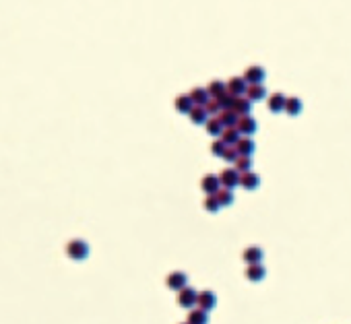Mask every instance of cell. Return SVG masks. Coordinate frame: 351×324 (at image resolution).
Segmentation results:
<instances>
[{
	"mask_svg": "<svg viewBox=\"0 0 351 324\" xmlns=\"http://www.w3.org/2000/svg\"><path fill=\"white\" fill-rule=\"evenodd\" d=\"M67 256L71 258V261H85V258L89 256V244L83 242V240H71L67 244Z\"/></svg>",
	"mask_w": 351,
	"mask_h": 324,
	"instance_id": "6da1fadb",
	"label": "cell"
},
{
	"mask_svg": "<svg viewBox=\"0 0 351 324\" xmlns=\"http://www.w3.org/2000/svg\"><path fill=\"white\" fill-rule=\"evenodd\" d=\"M240 172L236 170V168H226L221 174H219V180H221V186L223 188H236V186H240Z\"/></svg>",
	"mask_w": 351,
	"mask_h": 324,
	"instance_id": "7a4b0ae2",
	"label": "cell"
},
{
	"mask_svg": "<svg viewBox=\"0 0 351 324\" xmlns=\"http://www.w3.org/2000/svg\"><path fill=\"white\" fill-rule=\"evenodd\" d=\"M197 298H199V294L193 289V287H184V289H180L178 291V306H182V308H193V306H197Z\"/></svg>",
	"mask_w": 351,
	"mask_h": 324,
	"instance_id": "3957f363",
	"label": "cell"
},
{
	"mask_svg": "<svg viewBox=\"0 0 351 324\" xmlns=\"http://www.w3.org/2000/svg\"><path fill=\"white\" fill-rule=\"evenodd\" d=\"M238 131H240V135L242 137H252L254 133H257V128H259V124H257V120H254L250 114H246V116H240V120H238Z\"/></svg>",
	"mask_w": 351,
	"mask_h": 324,
	"instance_id": "277c9868",
	"label": "cell"
},
{
	"mask_svg": "<svg viewBox=\"0 0 351 324\" xmlns=\"http://www.w3.org/2000/svg\"><path fill=\"white\" fill-rule=\"evenodd\" d=\"M186 283H188V275H186V273H182V271H174V273H170V275H168V279H166V285H168L170 289H174V291L184 289V287H186Z\"/></svg>",
	"mask_w": 351,
	"mask_h": 324,
	"instance_id": "5b68a950",
	"label": "cell"
},
{
	"mask_svg": "<svg viewBox=\"0 0 351 324\" xmlns=\"http://www.w3.org/2000/svg\"><path fill=\"white\" fill-rule=\"evenodd\" d=\"M246 279L248 281H252V283H259V281H263L265 279V275H267V269L261 265V263H254V265H248L246 267Z\"/></svg>",
	"mask_w": 351,
	"mask_h": 324,
	"instance_id": "8992f818",
	"label": "cell"
},
{
	"mask_svg": "<svg viewBox=\"0 0 351 324\" xmlns=\"http://www.w3.org/2000/svg\"><path fill=\"white\" fill-rule=\"evenodd\" d=\"M246 97L250 102H261V100H265V95H267V89H265V85L263 83H248V89H246V93H244Z\"/></svg>",
	"mask_w": 351,
	"mask_h": 324,
	"instance_id": "52a82bcc",
	"label": "cell"
},
{
	"mask_svg": "<svg viewBox=\"0 0 351 324\" xmlns=\"http://www.w3.org/2000/svg\"><path fill=\"white\" fill-rule=\"evenodd\" d=\"M201 188H203L207 194H217L219 188H221V180H219V176H215V174H207V176H203V180H201Z\"/></svg>",
	"mask_w": 351,
	"mask_h": 324,
	"instance_id": "ba28073f",
	"label": "cell"
},
{
	"mask_svg": "<svg viewBox=\"0 0 351 324\" xmlns=\"http://www.w3.org/2000/svg\"><path fill=\"white\" fill-rule=\"evenodd\" d=\"M197 306L207 310V312H211L217 306V296L213 294V291H201L199 298H197Z\"/></svg>",
	"mask_w": 351,
	"mask_h": 324,
	"instance_id": "9c48e42d",
	"label": "cell"
},
{
	"mask_svg": "<svg viewBox=\"0 0 351 324\" xmlns=\"http://www.w3.org/2000/svg\"><path fill=\"white\" fill-rule=\"evenodd\" d=\"M240 186L246 188V190H257L261 186V176L259 174H254L252 170L250 172H244L240 176Z\"/></svg>",
	"mask_w": 351,
	"mask_h": 324,
	"instance_id": "30bf717a",
	"label": "cell"
},
{
	"mask_svg": "<svg viewBox=\"0 0 351 324\" xmlns=\"http://www.w3.org/2000/svg\"><path fill=\"white\" fill-rule=\"evenodd\" d=\"M285 102H287V97L283 93H271L269 100H267V106L273 114H279V112L285 110Z\"/></svg>",
	"mask_w": 351,
	"mask_h": 324,
	"instance_id": "8fae6325",
	"label": "cell"
},
{
	"mask_svg": "<svg viewBox=\"0 0 351 324\" xmlns=\"http://www.w3.org/2000/svg\"><path fill=\"white\" fill-rule=\"evenodd\" d=\"M246 89H248V83H246L244 77H232V79L228 81V91H230L232 95H236V97L244 95Z\"/></svg>",
	"mask_w": 351,
	"mask_h": 324,
	"instance_id": "7c38bea8",
	"label": "cell"
},
{
	"mask_svg": "<svg viewBox=\"0 0 351 324\" xmlns=\"http://www.w3.org/2000/svg\"><path fill=\"white\" fill-rule=\"evenodd\" d=\"M219 139L226 143V145H236L242 139V135L238 131V126H228V128H223V133L219 135Z\"/></svg>",
	"mask_w": 351,
	"mask_h": 324,
	"instance_id": "4fadbf2b",
	"label": "cell"
},
{
	"mask_svg": "<svg viewBox=\"0 0 351 324\" xmlns=\"http://www.w3.org/2000/svg\"><path fill=\"white\" fill-rule=\"evenodd\" d=\"M232 110H234L238 116H246V114H250V110H252V102L248 100L246 95H240V97H236V100H234Z\"/></svg>",
	"mask_w": 351,
	"mask_h": 324,
	"instance_id": "5bb4252c",
	"label": "cell"
},
{
	"mask_svg": "<svg viewBox=\"0 0 351 324\" xmlns=\"http://www.w3.org/2000/svg\"><path fill=\"white\" fill-rule=\"evenodd\" d=\"M246 83H263L265 81V69L263 67H248L244 73Z\"/></svg>",
	"mask_w": 351,
	"mask_h": 324,
	"instance_id": "9a60e30c",
	"label": "cell"
},
{
	"mask_svg": "<svg viewBox=\"0 0 351 324\" xmlns=\"http://www.w3.org/2000/svg\"><path fill=\"white\" fill-rule=\"evenodd\" d=\"M207 320H209V316H207V310H203V308H190V312H188V324H207Z\"/></svg>",
	"mask_w": 351,
	"mask_h": 324,
	"instance_id": "2e32d148",
	"label": "cell"
},
{
	"mask_svg": "<svg viewBox=\"0 0 351 324\" xmlns=\"http://www.w3.org/2000/svg\"><path fill=\"white\" fill-rule=\"evenodd\" d=\"M242 258H244V261H246V265H254V263H261V261H263V250H261L259 246H250V248H246V250H244Z\"/></svg>",
	"mask_w": 351,
	"mask_h": 324,
	"instance_id": "e0dca14e",
	"label": "cell"
},
{
	"mask_svg": "<svg viewBox=\"0 0 351 324\" xmlns=\"http://www.w3.org/2000/svg\"><path fill=\"white\" fill-rule=\"evenodd\" d=\"M188 118L193 120V124H205L209 120V112L205 106H195L193 110L188 112Z\"/></svg>",
	"mask_w": 351,
	"mask_h": 324,
	"instance_id": "ac0fdd59",
	"label": "cell"
},
{
	"mask_svg": "<svg viewBox=\"0 0 351 324\" xmlns=\"http://www.w3.org/2000/svg\"><path fill=\"white\" fill-rule=\"evenodd\" d=\"M190 97H193L195 106H205V104L211 100V95H209V89H207V87H195L193 91H190Z\"/></svg>",
	"mask_w": 351,
	"mask_h": 324,
	"instance_id": "d6986e66",
	"label": "cell"
},
{
	"mask_svg": "<svg viewBox=\"0 0 351 324\" xmlns=\"http://www.w3.org/2000/svg\"><path fill=\"white\" fill-rule=\"evenodd\" d=\"M193 108H195V102H193V97H190V93H188V95H178V97H176V110H178L180 114H188Z\"/></svg>",
	"mask_w": 351,
	"mask_h": 324,
	"instance_id": "ffe728a7",
	"label": "cell"
},
{
	"mask_svg": "<svg viewBox=\"0 0 351 324\" xmlns=\"http://www.w3.org/2000/svg\"><path fill=\"white\" fill-rule=\"evenodd\" d=\"M217 118L221 120L223 128H228V126H236V124H238V120H240V116H238L234 110H221V112L217 114Z\"/></svg>",
	"mask_w": 351,
	"mask_h": 324,
	"instance_id": "44dd1931",
	"label": "cell"
},
{
	"mask_svg": "<svg viewBox=\"0 0 351 324\" xmlns=\"http://www.w3.org/2000/svg\"><path fill=\"white\" fill-rule=\"evenodd\" d=\"M236 147H238L240 155H250V157H252L254 151H257V145H254V141H252L250 137H242V139L236 143Z\"/></svg>",
	"mask_w": 351,
	"mask_h": 324,
	"instance_id": "7402d4cb",
	"label": "cell"
},
{
	"mask_svg": "<svg viewBox=\"0 0 351 324\" xmlns=\"http://www.w3.org/2000/svg\"><path fill=\"white\" fill-rule=\"evenodd\" d=\"M205 128H207V133L213 135V137H219L223 133V124L217 116H209V120L205 122Z\"/></svg>",
	"mask_w": 351,
	"mask_h": 324,
	"instance_id": "603a6c76",
	"label": "cell"
},
{
	"mask_svg": "<svg viewBox=\"0 0 351 324\" xmlns=\"http://www.w3.org/2000/svg\"><path fill=\"white\" fill-rule=\"evenodd\" d=\"M217 199H219V203H221V207H230L232 203H234V190L232 188H219V192H217Z\"/></svg>",
	"mask_w": 351,
	"mask_h": 324,
	"instance_id": "cb8c5ba5",
	"label": "cell"
},
{
	"mask_svg": "<svg viewBox=\"0 0 351 324\" xmlns=\"http://www.w3.org/2000/svg\"><path fill=\"white\" fill-rule=\"evenodd\" d=\"M285 114H290V116H298L302 112V102L298 100V97H287V102H285Z\"/></svg>",
	"mask_w": 351,
	"mask_h": 324,
	"instance_id": "d4e9b609",
	"label": "cell"
},
{
	"mask_svg": "<svg viewBox=\"0 0 351 324\" xmlns=\"http://www.w3.org/2000/svg\"><path fill=\"white\" fill-rule=\"evenodd\" d=\"M209 89V95L211 97H221L223 93H228V83H223V81H211L207 85Z\"/></svg>",
	"mask_w": 351,
	"mask_h": 324,
	"instance_id": "484cf974",
	"label": "cell"
},
{
	"mask_svg": "<svg viewBox=\"0 0 351 324\" xmlns=\"http://www.w3.org/2000/svg\"><path fill=\"white\" fill-rule=\"evenodd\" d=\"M252 157L250 155H240L238 159H236V164H234V168L240 172V174H244V172H250L252 170Z\"/></svg>",
	"mask_w": 351,
	"mask_h": 324,
	"instance_id": "4316f807",
	"label": "cell"
},
{
	"mask_svg": "<svg viewBox=\"0 0 351 324\" xmlns=\"http://www.w3.org/2000/svg\"><path fill=\"white\" fill-rule=\"evenodd\" d=\"M203 207H205V211H209V213H217V211L221 209V203H219V199H217V194H207V199H205Z\"/></svg>",
	"mask_w": 351,
	"mask_h": 324,
	"instance_id": "83f0119b",
	"label": "cell"
},
{
	"mask_svg": "<svg viewBox=\"0 0 351 324\" xmlns=\"http://www.w3.org/2000/svg\"><path fill=\"white\" fill-rule=\"evenodd\" d=\"M240 157V151H238V147L236 145H228V149H226V153H223V159L228 161V164H236V159Z\"/></svg>",
	"mask_w": 351,
	"mask_h": 324,
	"instance_id": "f1b7e54d",
	"label": "cell"
},
{
	"mask_svg": "<svg viewBox=\"0 0 351 324\" xmlns=\"http://www.w3.org/2000/svg\"><path fill=\"white\" fill-rule=\"evenodd\" d=\"M215 100H219V104H221V110H232V106H234V100H236V95H232V93L228 91V93H223L221 97H215Z\"/></svg>",
	"mask_w": 351,
	"mask_h": 324,
	"instance_id": "f546056e",
	"label": "cell"
},
{
	"mask_svg": "<svg viewBox=\"0 0 351 324\" xmlns=\"http://www.w3.org/2000/svg\"><path fill=\"white\" fill-rule=\"evenodd\" d=\"M226 149H228V145L223 143L221 139H217V141H213V143H211V153H213L215 157H223V153H226Z\"/></svg>",
	"mask_w": 351,
	"mask_h": 324,
	"instance_id": "4dcf8cb0",
	"label": "cell"
},
{
	"mask_svg": "<svg viewBox=\"0 0 351 324\" xmlns=\"http://www.w3.org/2000/svg\"><path fill=\"white\" fill-rule=\"evenodd\" d=\"M205 108H207L209 116H217L221 112V104H219V100H215V97H211V100L205 104Z\"/></svg>",
	"mask_w": 351,
	"mask_h": 324,
	"instance_id": "1f68e13d",
	"label": "cell"
},
{
	"mask_svg": "<svg viewBox=\"0 0 351 324\" xmlns=\"http://www.w3.org/2000/svg\"><path fill=\"white\" fill-rule=\"evenodd\" d=\"M180 324H188V322H180Z\"/></svg>",
	"mask_w": 351,
	"mask_h": 324,
	"instance_id": "d6a6232c",
	"label": "cell"
}]
</instances>
